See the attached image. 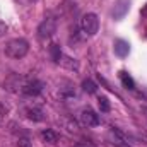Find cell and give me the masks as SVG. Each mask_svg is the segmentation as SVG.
Returning a JSON list of instances; mask_svg holds the SVG:
<instances>
[{"mask_svg":"<svg viewBox=\"0 0 147 147\" xmlns=\"http://www.w3.org/2000/svg\"><path fill=\"white\" fill-rule=\"evenodd\" d=\"M28 51H29V43L24 38H14V39L7 41V45H5V55L12 60L24 58L28 55Z\"/></svg>","mask_w":147,"mask_h":147,"instance_id":"6da1fadb","label":"cell"},{"mask_svg":"<svg viewBox=\"0 0 147 147\" xmlns=\"http://www.w3.org/2000/svg\"><path fill=\"white\" fill-rule=\"evenodd\" d=\"M80 29L86 36H94L99 31V19L94 12H87L80 19Z\"/></svg>","mask_w":147,"mask_h":147,"instance_id":"7a4b0ae2","label":"cell"},{"mask_svg":"<svg viewBox=\"0 0 147 147\" xmlns=\"http://www.w3.org/2000/svg\"><path fill=\"white\" fill-rule=\"evenodd\" d=\"M43 89H45V84L41 80H38V79H26L21 92L26 94V96H39L43 92Z\"/></svg>","mask_w":147,"mask_h":147,"instance_id":"3957f363","label":"cell"},{"mask_svg":"<svg viewBox=\"0 0 147 147\" xmlns=\"http://www.w3.org/2000/svg\"><path fill=\"white\" fill-rule=\"evenodd\" d=\"M79 118H80V123L84 127H87V128H92V127L99 125V115L94 110H91V108H84V110L80 111Z\"/></svg>","mask_w":147,"mask_h":147,"instance_id":"277c9868","label":"cell"},{"mask_svg":"<svg viewBox=\"0 0 147 147\" xmlns=\"http://www.w3.org/2000/svg\"><path fill=\"white\" fill-rule=\"evenodd\" d=\"M55 33H57V22L51 17H46L38 26V34H39V38H51Z\"/></svg>","mask_w":147,"mask_h":147,"instance_id":"5b68a950","label":"cell"},{"mask_svg":"<svg viewBox=\"0 0 147 147\" xmlns=\"http://www.w3.org/2000/svg\"><path fill=\"white\" fill-rule=\"evenodd\" d=\"M22 115L29 120V121H34V123H38V121H43L45 120V111H43V108L41 106H36V105H31V106H26L24 110H22Z\"/></svg>","mask_w":147,"mask_h":147,"instance_id":"8992f818","label":"cell"},{"mask_svg":"<svg viewBox=\"0 0 147 147\" xmlns=\"http://www.w3.org/2000/svg\"><path fill=\"white\" fill-rule=\"evenodd\" d=\"M26 79H28V77H22V75H12V77L5 82V87H7L9 91H12V92H21V89H22Z\"/></svg>","mask_w":147,"mask_h":147,"instance_id":"52a82bcc","label":"cell"},{"mask_svg":"<svg viewBox=\"0 0 147 147\" xmlns=\"http://www.w3.org/2000/svg\"><path fill=\"white\" fill-rule=\"evenodd\" d=\"M110 137H111V146H115V147H132L128 144V140L125 139V135H123L121 132L115 130V128L110 132Z\"/></svg>","mask_w":147,"mask_h":147,"instance_id":"ba28073f","label":"cell"},{"mask_svg":"<svg viewBox=\"0 0 147 147\" xmlns=\"http://www.w3.org/2000/svg\"><path fill=\"white\" fill-rule=\"evenodd\" d=\"M128 51H130V45H128L125 39H116V41H115V53H116L118 57L125 58V57L128 55Z\"/></svg>","mask_w":147,"mask_h":147,"instance_id":"9c48e42d","label":"cell"},{"mask_svg":"<svg viewBox=\"0 0 147 147\" xmlns=\"http://www.w3.org/2000/svg\"><path fill=\"white\" fill-rule=\"evenodd\" d=\"M58 65H62V67H65V69H69V70H79V62L72 58V57H67V55H62V58H60V62H58Z\"/></svg>","mask_w":147,"mask_h":147,"instance_id":"30bf717a","label":"cell"},{"mask_svg":"<svg viewBox=\"0 0 147 147\" xmlns=\"http://www.w3.org/2000/svg\"><path fill=\"white\" fill-rule=\"evenodd\" d=\"M41 139H43L45 142H48V144H55V142L58 140V134H57L55 130H51V128H46V130L41 132Z\"/></svg>","mask_w":147,"mask_h":147,"instance_id":"8fae6325","label":"cell"},{"mask_svg":"<svg viewBox=\"0 0 147 147\" xmlns=\"http://www.w3.org/2000/svg\"><path fill=\"white\" fill-rule=\"evenodd\" d=\"M62 48H60V45H57V43H51L50 45V57H51V60L55 62V63H58L60 62V58H62Z\"/></svg>","mask_w":147,"mask_h":147,"instance_id":"7c38bea8","label":"cell"},{"mask_svg":"<svg viewBox=\"0 0 147 147\" xmlns=\"http://www.w3.org/2000/svg\"><path fill=\"white\" fill-rule=\"evenodd\" d=\"M120 79H121V84H123L127 89H134V87H135V82H134V79L130 77L128 72L121 70V72H120Z\"/></svg>","mask_w":147,"mask_h":147,"instance_id":"4fadbf2b","label":"cell"},{"mask_svg":"<svg viewBox=\"0 0 147 147\" xmlns=\"http://www.w3.org/2000/svg\"><path fill=\"white\" fill-rule=\"evenodd\" d=\"M82 91H84V92H87V94H94V92L98 91V86H96V82H94V80L86 79V80L82 82Z\"/></svg>","mask_w":147,"mask_h":147,"instance_id":"5bb4252c","label":"cell"},{"mask_svg":"<svg viewBox=\"0 0 147 147\" xmlns=\"http://www.w3.org/2000/svg\"><path fill=\"white\" fill-rule=\"evenodd\" d=\"M16 147H33V142H31V139H29L28 135H22V137L17 139Z\"/></svg>","mask_w":147,"mask_h":147,"instance_id":"9a60e30c","label":"cell"},{"mask_svg":"<svg viewBox=\"0 0 147 147\" xmlns=\"http://www.w3.org/2000/svg\"><path fill=\"white\" fill-rule=\"evenodd\" d=\"M98 101H99V110L105 111V113H108V111H110V101H108V98H106V96H101Z\"/></svg>","mask_w":147,"mask_h":147,"instance_id":"2e32d148","label":"cell"},{"mask_svg":"<svg viewBox=\"0 0 147 147\" xmlns=\"http://www.w3.org/2000/svg\"><path fill=\"white\" fill-rule=\"evenodd\" d=\"M9 115V105L7 103H3V101H0V123L5 120V116Z\"/></svg>","mask_w":147,"mask_h":147,"instance_id":"e0dca14e","label":"cell"},{"mask_svg":"<svg viewBox=\"0 0 147 147\" xmlns=\"http://www.w3.org/2000/svg\"><path fill=\"white\" fill-rule=\"evenodd\" d=\"M7 29H9V28H7V24H5V22H3V21L0 19V38H2V36H5Z\"/></svg>","mask_w":147,"mask_h":147,"instance_id":"ac0fdd59","label":"cell"},{"mask_svg":"<svg viewBox=\"0 0 147 147\" xmlns=\"http://www.w3.org/2000/svg\"><path fill=\"white\" fill-rule=\"evenodd\" d=\"M74 147H92L91 144H87V142H79V144H75Z\"/></svg>","mask_w":147,"mask_h":147,"instance_id":"d6986e66","label":"cell"},{"mask_svg":"<svg viewBox=\"0 0 147 147\" xmlns=\"http://www.w3.org/2000/svg\"><path fill=\"white\" fill-rule=\"evenodd\" d=\"M144 115H146V120H147V106L144 108Z\"/></svg>","mask_w":147,"mask_h":147,"instance_id":"ffe728a7","label":"cell"}]
</instances>
